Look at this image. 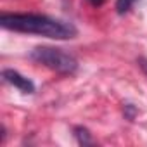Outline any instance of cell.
<instances>
[{
    "instance_id": "cell-1",
    "label": "cell",
    "mask_w": 147,
    "mask_h": 147,
    "mask_svg": "<svg viewBox=\"0 0 147 147\" xmlns=\"http://www.w3.org/2000/svg\"><path fill=\"white\" fill-rule=\"evenodd\" d=\"M0 24L5 30L28 33V35H40L55 40H67L76 36V28L71 23L49 18L43 14H2Z\"/></svg>"
},
{
    "instance_id": "cell-2",
    "label": "cell",
    "mask_w": 147,
    "mask_h": 147,
    "mask_svg": "<svg viewBox=\"0 0 147 147\" xmlns=\"http://www.w3.org/2000/svg\"><path fill=\"white\" fill-rule=\"evenodd\" d=\"M30 57L35 62L59 73V75H73L78 69V61L75 57L55 47H36L31 50Z\"/></svg>"
},
{
    "instance_id": "cell-3",
    "label": "cell",
    "mask_w": 147,
    "mask_h": 147,
    "mask_svg": "<svg viewBox=\"0 0 147 147\" xmlns=\"http://www.w3.org/2000/svg\"><path fill=\"white\" fill-rule=\"evenodd\" d=\"M2 76H4V80H5L7 83L14 85V87L19 88L23 94H33V92H35V85H33V82H31L30 78L23 76L21 73L14 71V69H4Z\"/></svg>"
},
{
    "instance_id": "cell-4",
    "label": "cell",
    "mask_w": 147,
    "mask_h": 147,
    "mask_svg": "<svg viewBox=\"0 0 147 147\" xmlns=\"http://www.w3.org/2000/svg\"><path fill=\"white\" fill-rule=\"evenodd\" d=\"M75 135H76V138H78V142L80 144H83V145H88V144H92V138H90V133L85 130V128H75Z\"/></svg>"
},
{
    "instance_id": "cell-5",
    "label": "cell",
    "mask_w": 147,
    "mask_h": 147,
    "mask_svg": "<svg viewBox=\"0 0 147 147\" xmlns=\"http://www.w3.org/2000/svg\"><path fill=\"white\" fill-rule=\"evenodd\" d=\"M137 2V0H116V11L119 14H125L131 9V5Z\"/></svg>"
},
{
    "instance_id": "cell-6",
    "label": "cell",
    "mask_w": 147,
    "mask_h": 147,
    "mask_svg": "<svg viewBox=\"0 0 147 147\" xmlns=\"http://www.w3.org/2000/svg\"><path fill=\"white\" fill-rule=\"evenodd\" d=\"M88 2H90L94 7H100V5L104 4V0H88Z\"/></svg>"
},
{
    "instance_id": "cell-7",
    "label": "cell",
    "mask_w": 147,
    "mask_h": 147,
    "mask_svg": "<svg viewBox=\"0 0 147 147\" xmlns=\"http://www.w3.org/2000/svg\"><path fill=\"white\" fill-rule=\"evenodd\" d=\"M140 66L144 67V71L147 73V61H144V59H140Z\"/></svg>"
}]
</instances>
